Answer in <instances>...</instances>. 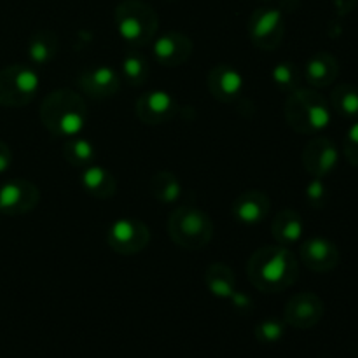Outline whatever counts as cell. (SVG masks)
Segmentation results:
<instances>
[{
    "label": "cell",
    "instance_id": "cell-1",
    "mask_svg": "<svg viewBox=\"0 0 358 358\" xmlns=\"http://www.w3.org/2000/svg\"><path fill=\"white\" fill-rule=\"evenodd\" d=\"M247 276L261 292H283L299 278V261L289 247L266 245L248 259Z\"/></svg>",
    "mask_w": 358,
    "mask_h": 358
},
{
    "label": "cell",
    "instance_id": "cell-2",
    "mask_svg": "<svg viewBox=\"0 0 358 358\" xmlns=\"http://www.w3.org/2000/svg\"><path fill=\"white\" fill-rule=\"evenodd\" d=\"M38 117L52 136H77L87 122V105L79 93L69 87L55 90L42 100Z\"/></svg>",
    "mask_w": 358,
    "mask_h": 358
},
{
    "label": "cell",
    "instance_id": "cell-3",
    "mask_svg": "<svg viewBox=\"0 0 358 358\" xmlns=\"http://www.w3.org/2000/svg\"><path fill=\"white\" fill-rule=\"evenodd\" d=\"M285 121L299 135L315 136L331 124V105L315 87H299L285 100Z\"/></svg>",
    "mask_w": 358,
    "mask_h": 358
},
{
    "label": "cell",
    "instance_id": "cell-4",
    "mask_svg": "<svg viewBox=\"0 0 358 358\" xmlns=\"http://www.w3.org/2000/svg\"><path fill=\"white\" fill-rule=\"evenodd\" d=\"M114 21L122 41L133 48H145L152 44L159 30L157 13L142 0H122L115 7Z\"/></svg>",
    "mask_w": 358,
    "mask_h": 358
},
{
    "label": "cell",
    "instance_id": "cell-5",
    "mask_svg": "<svg viewBox=\"0 0 358 358\" xmlns=\"http://www.w3.org/2000/svg\"><path fill=\"white\" fill-rule=\"evenodd\" d=\"M168 234L180 248L201 250L213 238L212 217L198 206L182 205L168 219Z\"/></svg>",
    "mask_w": 358,
    "mask_h": 358
},
{
    "label": "cell",
    "instance_id": "cell-6",
    "mask_svg": "<svg viewBox=\"0 0 358 358\" xmlns=\"http://www.w3.org/2000/svg\"><path fill=\"white\" fill-rule=\"evenodd\" d=\"M41 90V79L34 66L9 65L0 70V105L9 108L31 103Z\"/></svg>",
    "mask_w": 358,
    "mask_h": 358
},
{
    "label": "cell",
    "instance_id": "cell-7",
    "mask_svg": "<svg viewBox=\"0 0 358 358\" xmlns=\"http://www.w3.org/2000/svg\"><path fill=\"white\" fill-rule=\"evenodd\" d=\"M248 38L261 51H275L285 37V17L278 7H259L248 17Z\"/></svg>",
    "mask_w": 358,
    "mask_h": 358
},
{
    "label": "cell",
    "instance_id": "cell-8",
    "mask_svg": "<svg viewBox=\"0 0 358 358\" xmlns=\"http://www.w3.org/2000/svg\"><path fill=\"white\" fill-rule=\"evenodd\" d=\"M150 231L138 219H117L107 229V245L119 255H135L145 250Z\"/></svg>",
    "mask_w": 358,
    "mask_h": 358
},
{
    "label": "cell",
    "instance_id": "cell-9",
    "mask_svg": "<svg viewBox=\"0 0 358 358\" xmlns=\"http://www.w3.org/2000/svg\"><path fill=\"white\" fill-rule=\"evenodd\" d=\"M41 201V191L27 178H13L0 185V213L20 217L35 210Z\"/></svg>",
    "mask_w": 358,
    "mask_h": 358
},
{
    "label": "cell",
    "instance_id": "cell-10",
    "mask_svg": "<svg viewBox=\"0 0 358 358\" xmlns=\"http://www.w3.org/2000/svg\"><path fill=\"white\" fill-rule=\"evenodd\" d=\"M325 315V304L315 292H299L290 297L283 310V322L294 329H313Z\"/></svg>",
    "mask_w": 358,
    "mask_h": 358
},
{
    "label": "cell",
    "instance_id": "cell-11",
    "mask_svg": "<svg viewBox=\"0 0 358 358\" xmlns=\"http://www.w3.org/2000/svg\"><path fill=\"white\" fill-rule=\"evenodd\" d=\"M177 100L163 90L145 91L135 101V114L143 124H164V122H170L177 115Z\"/></svg>",
    "mask_w": 358,
    "mask_h": 358
},
{
    "label": "cell",
    "instance_id": "cell-12",
    "mask_svg": "<svg viewBox=\"0 0 358 358\" xmlns=\"http://www.w3.org/2000/svg\"><path fill=\"white\" fill-rule=\"evenodd\" d=\"M339 150L327 136H313L303 149V166L311 177L325 178L336 170Z\"/></svg>",
    "mask_w": 358,
    "mask_h": 358
},
{
    "label": "cell",
    "instance_id": "cell-13",
    "mask_svg": "<svg viewBox=\"0 0 358 358\" xmlns=\"http://www.w3.org/2000/svg\"><path fill=\"white\" fill-rule=\"evenodd\" d=\"M206 86L210 94L217 101L222 103H233L240 100L245 91V79L240 70L227 63H219L212 66L206 76Z\"/></svg>",
    "mask_w": 358,
    "mask_h": 358
},
{
    "label": "cell",
    "instance_id": "cell-14",
    "mask_svg": "<svg viewBox=\"0 0 358 358\" xmlns=\"http://www.w3.org/2000/svg\"><path fill=\"white\" fill-rule=\"evenodd\" d=\"M77 86L84 94L94 100H107L121 87V76L107 65L86 66L77 77Z\"/></svg>",
    "mask_w": 358,
    "mask_h": 358
},
{
    "label": "cell",
    "instance_id": "cell-15",
    "mask_svg": "<svg viewBox=\"0 0 358 358\" xmlns=\"http://www.w3.org/2000/svg\"><path fill=\"white\" fill-rule=\"evenodd\" d=\"M301 262L315 273H331L341 261L338 245L324 236H311L301 243Z\"/></svg>",
    "mask_w": 358,
    "mask_h": 358
},
{
    "label": "cell",
    "instance_id": "cell-16",
    "mask_svg": "<svg viewBox=\"0 0 358 358\" xmlns=\"http://www.w3.org/2000/svg\"><path fill=\"white\" fill-rule=\"evenodd\" d=\"M194 44L182 31H166L152 41V55L159 65L175 69L191 58Z\"/></svg>",
    "mask_w": 358,
    "mask_h": 358
},
{
    "label": "cell",
    "instance_id": "cell-17",
    "mask_svg": "<svg viewBox=\"0 0 358 358\" xmlns=\"http://www.w3.org/2000/svg\"><path fill=\"white\" fill-rule=\"evenodd\" d=\"M269 210H271L269 196L259 189H248L234 199L231 212L240 224L255 226L269 215Z\"/></svg>",
    "mask_w": 358,
    "mask_h": 358
},
{
    "label": "cell",
    "instance_id": "cell-18",
    "mask_svg": "<svg viewBox=\"0 0 358 358\" xmlns=\"http://www.w3.org/2000/svg\"><path fill=\"white\" fill-rule=\"evenodd\" d=\"M339 76V63L334 55L327 51H318L308 58L304 65V79L315 90L329 87L336 83Z\"/></svg>",
    "mask_w": 358,
    "mask_h": 358
},
{
    "label": "cell",
    "instance_id": "cell-19",
    "mask_svg": "<svg viewBox=\"0 0 358 358\" xmlns=\"http://www.w3.org/2000/svg\"><path fill=\"white\" fill-rule=\"evenodd\" d=\"M80 187L86 194L94 199H108L117 192V180L107 168L100 164H90L83 168L80 173Z\"/></svg>",
    "mask_w": 358,
    "mask_h": 358
},
{
    "label": "cell",
    "instance_id": "cell-20",
    "mask_svg": "<svg viewBox=\"0 0 358 358\" xmlns=\"http://www.w3.org/2000/svg\"><path fill=\"white\" fill-rule=\"evenodd\" d=\"M271 233L275 236L276 243L283 247H292L299 243L304 236V222L303 217L296 210L285 208L276 213L271 222Z\"/></svg>",
    "mask_w": 358,
    "mask_h": 358
},
{
    "label": "cell",
    "instance_id": "cell-21",
    "mask_svg": "<svg viewBox=\"0 0 358 358\" xmlns=\"http://www.w3.org/2000/svg\"><path fill=\"white\" fill-rule=\"evenodd\" d=\"M59 51L58 35L51 30H38L28 41V58L31 65H49Z\"/></svg>",
    "mask_w": 358,
    "mask_h": 358
},
{
    "label": "cell",
    "instance_id": "cell-22",
    "mask_svg": "<svg viewBox=\"0 0 358 358\" xmlns=\"http://www.w3.org/2000/svg\"><path fill=\"white\" fill-rule=\"evenodd\" d=\"M205 285L210 294L219 299H227L236 292V275L229 266L222 262H213L205 271Z\"/></svg>",
    "mask_w": 358,
    "mask_h": 358
},
{
    "label": "cell",
    "instance_id": "cell-23",
    "mask_svg": "<svg viewBox=\"0 0 358 358\" xmlns=\"http://www.w3.org/2000/svg\"><path fill=\"white\" fill-rule=\"evenodd\" d=\"M150 194L164 205H175L178 199L182 198V187L180 180L171 171H157L150 177Z\"/></svg>",
    "mask_w": 358,
    "mask_h": 358
},
{
    "label": "cell",
    "instance_id": "cell-24",
    "mask_svg": "<svg viewBox=\"0 0 358 358\" xmlns=\"http://www.w3.org/2000/svg\"><path fill=\"white\" fill-rule=\"evenodd\" d=\"M331 108L345 119H358V86L355 84H339L332 90Z\"/></svg>",
    "mask_w": 358,
    "mask_h": 358
},
{
    "label": "cell",
    "instance_id": "cell-25",
    "mask_svg": "<svg viewBox=\"0 0 358 358\" xmlns=\"http://www.w3.org/2000/svg\"><path fill=\"white\" fill-rule=\"evenodd\" d=\"M121 76L129 86H143L150 76V66L145 56L138 51L126 52L121 59Z\"/></svg>",
    "mask_w": 358,
    "mask_h": 358
},
{
    "label": "cell",
    "instance_id": "cell-26",
    "mask_svg": "<svg viewBox=\"0 0 358 358\" xmlns=\"http://www.w3.org/2000/svg\"><path fill=\"white\" fill-rule=\"evenodd\" d=\"M63 157L69 164L76 168H86L96 159V149L93 143L80 136H72L63 145Z\"/></svg>",
    "mask_w": 358,
    "mask_h": 358
},
{
    "label": "cell",
    "instance_id": "cell-27",
    "mask_svg": "<svg viewBox=\"0 0 358 358\" xmlns=\"http://www.w3.org/2000/svg\"><path fill=\"white\" fill-rule=\"evenodd\" d=\"M301 79L303 72L294 62H280L278 65L273 66L271 80L282 93H294L301 87Z\"/></svg>",
    "mask_w": 358,
    "mask_h": 358
},
{
    "label": "cell",
    "instance_id": "cell-28",
    "mask_svg": "<svg viewBox=\"0 0 358 358\" xmlns=\"http://www.w3.org/2000/svg\"><path fill=\"white\" fill-rule=\"evenodd\" d=\"M285 322L278 320V318H266V320L259 322L255 327V339L264 345H275L285 336Z\"/></svg>",
    "mask_w": 358,
    "mask_h": 358
},
{
    "label": "cell",
    "instance_id": "cell-29",
    "mask_svg": "<svg viewBox=\"0 0 358 358\" xmlns=\"http://www.w3.org/2000/svg\"><path fill=\"white\" fill-rule=\"evenodd\" d=\"M304 196H306V201L311 208H324L329 199V189L325 185L324 178L313 177V180L306 185Z\"/></svg>",
    "mask_w": 358,
    "mask_h": 358
},
{
    "label": "cell",
    "instance_id": "cell-30",
    "mask_svg": "<svg viewBox=\"0 0 358 358\" xmlns=\"http://www.w3.org/2000/svg\"><path fill=\"white\" fill-rule=\"evenodd\" d=\"M343 152H345L346 161L353 168H358V119L348 128L345 135V143H343Z\"/></svg>",
    "mask_w": 358,
    "mask_h": 358
},
{
    "label": "cell",
    "instance_id": "cell-31",
    "mask_svg": "<svg viewBox=\"0 0 358 358\" xmlns=\"http://www.w3.org/2000/svg\"><path fill=\"white\" fill-rule=\"evenodd\" d=\"M229 301L231 304H233L234 310L240 311V313H250V311L254 310V303H252L250 297H248L247 294L240 292V290H236V292L229 297Z\"/></svg>",
    "mask_w": 358,
    "mask_h": 358
},
{
    "label": "cell",
    "instance_id": "cell-32",
    "mask_svg": "<svg viewBox=\"0 0 358 358\" xmlns=\"http://www.w3.org/2000/svg\"><path fill=\"white\" fill-rule=\"evenodd\" d=\"M10 163H13V152H10L9 145L0 140V173L9 170Z\"/></svg>",
    "mask_w": 358,
    "mask_h": 358
},
{
    "label": "cell",
    "instance_id": "cell-33",
    "mask_svg": "<svg viewBox=\"0 0 358 358\" xmlns=\"http://www.w3.org/2000/svg\"><path fill=\"white\" fill-rule=\"evenodd\" d=\"M332 2H334L336 9H338L339 14H348L355 9L358 0H332Z\"/></svg>",
    "mask_w": 358,
    "mask_h": 358
},
{
    "label": "cell",
    "instance_id": "cell-34",
    "mask_svg": "<svg viewBox=\"0 0 358 358\" xmlns=\"http://www.w3.org/2000/svg\"><path fill=\"white\" fill-rule=\"evenodd\" d=\"M262 2H271V0H262Z\"/></svg>",
    "mask_w": 358,
    "mask_h": 358
}]
</instances>
